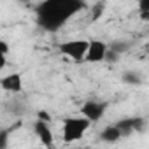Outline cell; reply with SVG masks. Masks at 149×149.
<instances>
[{
	"label": "cell",
	"instance_id": "cell-9",
	"mask_svg": "<svg viewBox=\"0 0 149 149\" xmlns=\"http://www.w3.org/2000/svg\"><path fill=\"white\" fill-rule=\"evenodd\" d=\"M114 125L119 128L121 137H128V135H132V133L135 132V126H133V118H130V119H121V121H118V123H114Z\"/></svg>",
	"mask_w": 149,
	"mask_h": 149
},
{
	"label": "cell",
	"instance_id": "cell-1",
	"mask_svg": "<svg viewBox=\"0 0 149 149\" xmlns=\"http://www.w3.org/2000/svg\"><path fill=\"white\" fill-rule=\"evenodd\" d=\"M86 7L84 0H44L35 9V19L42 30L58 32Z\"/></svg>",
	"mask_w": 149,
	"mask_h": 149
},
{
	"label": "cell",
	"instance_id": "cell-14",
	"mask_svg": "<svg viewBox=\"0 0 149 149\" xmlns=\"http://www.w3.org/2000/svg\"><path fill=\"white\" fill-rule=\"evenodd\" d=\"M104 7H105V2H104V0H100L98 4H95V6H93V9H91V19H93V21H95V19H98V18L102 16Z\"/></svg>",
	"mask_w": 149,
	"mask_h": 149
},
{
	"label": "cell",
	"instance_id": "cell-13",
	"mask_svg": "<svg viewBox=\"0 0 149 149\" xmlns=\"http://www.w3.org/2000/svg\"><path fill=\"white\" fill-rule=\"evenodd\" d=\"M139 13L144 21L149 19V0H139Z\"/></svg>",
	"mask_w": 149,
	"mask_h": 149
},
{
	"label": "cell",
	"instance_id": "cell-6",
	"mask_svg": "<svg viewBox=\"0 0 149 149\" xmlns=\"http://www.w3.org/2000/svg\"><path fill=\"white\" fill-rule=\"evenodd\" d=\"M0 88L6 93L19 95L23 91V76L19 72H13V74H7V76L0 77Z\"/></svg>",
	"mask_w": 149,
	"mask_h": 149
},
{
	"label": "cell",
	"instance_id": "cell-10",
	"mask_svg": "<svg viewBox=\"0 0 149 149\" xmlns=\"http://www.w3.org/2000/svg\"><path fill=\"white\" fill-rule=\"evenodd\" d=\"M130 42H125V40H116V42H112V44H107V47L109 49H112V51H116L118 54H123V53H126L128 49H130Z\"/></svg>",
	"mask_w": 149,
	"mask_h": 149
},
{
	"label": "cell",
	"instance_id": "cell-15",
	"mask_svg": "<svg viewBox=\"0 0 149 149\" xmlns=\"http://www.w3.org/2000/svg\"><path fill=\"white\" fill-rule=\"evenodd\" d=\"M9 146V130H0V149Z\"/></svg>",
	"mask_w": 149,
	"mask_h": 149
},
{
	"label": "cell",
	"instance_id": "cell-5",
	"mask_svg": "<svg viewBox=\"0 0 149 149\" xmlns=\"http://www.w3.org/2000/svg\"><path fill=\"white\" fill-rule=\"evenodd\" d=\"M105 51H107V44L100 39H93L88 40V49L84 54V61L88 63H100L105 58Z\"/></svg>",
	"mask_w": 149,
	"mask_h": 149
},
{
	"label": "cell",
	"instance_id": "cell-2",
	"mask_svg": "<svg viewBox=\"0 0 149 149\" xmlns=\"http://www.w3.org/2000/svg\"><path fill=\"white\" fill-rule=\"evenodd\" d=\"M91 121L84 116H72L65 118L63 121V140L65 142H76L84 137V133L90 130Z\"/></svg>",
	"mask_w": 149,
	"mask_h": 149
},
{
	"label": "cell",
	"instance_id": "cell-8",
	"mask_svg": "<svg viewBox=\"0 0 149 149\" xmlns=\"http://www.w3.org/2000/svg\"><path fill=\"white\" fill-rule=\"evenodd\" d=\"M100 140H104V142H118L119 139H121V132H119V128L116 126V125H109L107 128H104L102 132H100Z\"/></svg>",
	"mask_w": 149,
	"mask_h": 149
},
{
	"label": "cell",
	"instance_id": "cell-12",
	"mask_svg": "<svg viewBox=\"0 0 149 149\" xmlns=\"http://www.w3.org/2000/svg\"><path fill=\"white\" fill-rule=\"evenodd\" d=\"M123 81L128 83V84H140L142 83V79H140V76L137 72H125L123 74Z\"/></svg>",
	"mask_w": 149,
	"mask_h": 149
},
{
	"label": "cell",
	"instance_id": "cell-4",
	"mask_svg": "<svg viewBox=\"0 0 149 149\" xmlns=\"http://www.w3.org/2000/svg\"><path fill=\"white\" fill-rule=\"evenodd\" d=\"M107 111V102H100V100H88L83 104L81 107V116H84L86 119H90L91 123H97L98 119L104 118Z\"/></svg>",
	"mask_w": 149,
	"mask_h": 149
},
{
	"label": "cell",
	"instance_id": "cell-7",
	"mask_svg": "<svg viewBox=\"0 0 149 149\" xmlns=\"http://www.w3.org/2000/svg\"><path fill=\"white\" fill-rule=\"evenodd\" d=\"M33 132L35 135L39 137V140L46 146V147H51L54 144V139H53V132H51V126L46 119H37L33 123Z\"/></svg>",
	"mask_w": 149,
	"mask_h": 149
},
{
	"label": "cell",
	"instance_id": "cell-3",
	"mask_svg": "<svg viewBox=\"0 0 149 149\" xmlns=\"http://www.w3.org/2000/svg\"><path fill=\"white\" fill-rule=\"evenodd\" d=\"M60 53L68 56L72 61H84V54L88 49V40L84 39H72V40H65L58 46Z\"/></svg>",
	"mask_w": 149,
	"mask_h": 149
},
{
	"label": "cell",
	"instance_id": "cell-11",
	"mask_svg": "<svg viewBox=\"0 0 149 149\" xmlns=\"http://www.w3.org/2000/svg\"><path fill=\"white\" fill-rule=\"evenodd\" d=\"M7 53H9V44L6 40H0V72L7 65Z\"/></svg>",
	"mask_w": 149,
	"mask_h": 149
}]
</instances>
